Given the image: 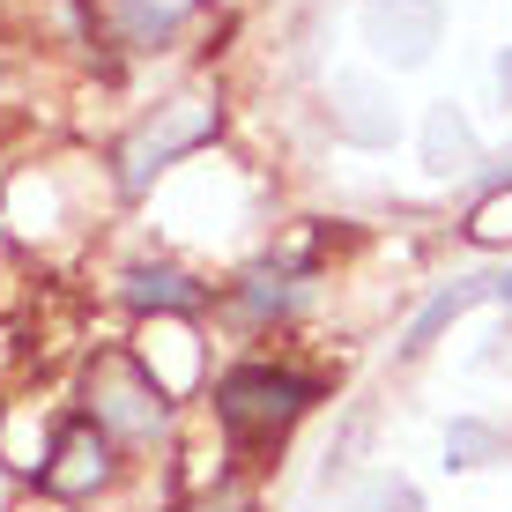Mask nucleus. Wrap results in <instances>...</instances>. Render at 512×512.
Returning <instances> with one entry per match:
<instances>
[{"instance_id":"nucleus-1","label":"nucleus","mask_w":512,"mask_h":512,"mask_svg":"<svg viewBox=\"0 0 512 512\" xmlns=\"http://www.w3.org/2000/svg\"><path fill=\"white\" fill-rule=\"evenodd\" d=\"M312 401H320V386L297 372H275V364H238L216 386V416L231 423V438H282Z\"/></svg>"},{"instance_id":"nucleus-2","label":"nucleus","mask_w":512,"mask_h":512,"mask_svg":"<svg viewBox=\"0 0 512 512\" xmlns=\"http://www.w3.org/2000/svg\"><path fill=\"white\" fill-rule=\"evenodd\" d=\"M438 30H446L438 0H364V45L394 67H423L438 52Z\"/></svg>"},{"instance_id":"nucleus-3","label":"nucleus","mask_w":512,"mask_h":512,"mask_svg":"<svg viewBox=\"0 0 512 512\" xmlns=\"http://www.w3.org/2000/svg\"><path fill=\"white\" fill-rule=\"evenodd\" d=\"M208 134H216V104H208V97L164 104V119L127 141V186H149V171H164L179 149H193V141H208Z\"/></svg>"},{"instance_id":"nucleus-4","label":"nucleus","mask_w":512,"mask_h":512,"mask_svg":"<svg viewBox=\"0 0 512 512\" xmlns=\"http://www.w3.org/2000/svg\"><path fill=\"white\" fill-rule=\"evenodd\" d=\"M90 401H97V416L112 423V431H127V438H149L156 423H164V386H156L149 372H134L127 357H104L97 364Z\"/></svg>"},{"instance_id":"nucleus-5","label":"nucleus","mask_w":512,"mask_h":512,"mask_svg":"<svg viewBox=\"0 0 512 512\" xmlns=\"http://www.w3.org/2000/svg\"><path fill=\"white\" fill-rule=\"evenodd\" d=\"M104 475H112V453H104L97 423H67L60 446H52V461H45V490H60V498H82V490H97Z\"/></svg>"},{"instance_id":"nucleus-6","label":"nucleus","mask_w":512,"mask_h":512,"mask_svg":"<svg viewBox=\"0 0 512 512\" xmlns=\"http://www.w3.org/2000/svg\"><path fill=\"white\" fill-rule=\"evenodd\" d=\"M483 290H498V282L468 275V282H453V290H438L431 305H423L416 320H409V342H401V349H409V357H423V349L438 342V327H453V320H461V312H468V305H475V297H483Z\"/></svg>"},{"instance_id":"nucleus-7","label":"nucleus","mask_w":512,"mask_h":512,"mask_svg":"<svg viewBox=\"0 0 512 512\" xmlns=\"http://www.w3.org/2000/svg\"><path fill=\"white\" fill-rule=\"evenodd\" d=\"M468 156H475V134H468V119L453 112V104H438L431 119H423V164L446 179V171H468Z\"/></svg>"},{"instance_id":"nucleus-8","label":"nucleus","mask_w":512,"mask_h":512,"mask_svg":"<svg viewBox=\"0 0 512 512\" xmlns=\"http://www.w3.org/2000/svg\"><path fill=\"white\" fill-rule=\"evenodd\" d=\"M127 297H134V305H164V312H193V305H201V290H193L179 268H134Z\"/></svg>"},{"instance_id":"nucleus-9","label":"nucleus","mask_w":512,"mask_h":512,"mask_svg":"<svg viewBox=\"0 0 512 512\" xmlns=\"http://www.w3.org/2000/svg\"><path fill=\"white\" fill-rule=\"evenodd\" d=\"M475 238H490V245L512 238V193H490V201L475 208Z\"/></svg>"},{"instance_id":"nucleus-10","label":"nucleus","mask_w":512,"mask_h":512,"mask_svg":"<svg viewBox=\"0 0 512 512\" xmlns=\"http://www.w3.org/2000/svg\"><path fill=\"white\" fill-rule=\"evenodd\" d=\"M498 90L512 97V52H505V60H498Z\"/></svg>"},{"instance_id":"nucleus-11","label":"nucleus","mask_w":512,"mask_h":512,"mask_svg":"<svg viewBox=\"0 0 512 512\" xmlns=\"http://www.w3.org/2000/svg\"><path fill=\"white\" fill-rule=\"evenodd\" d=\"M186 8V0H156V15H179Z\"/></svg>"},{"instance_id":"nucleus-12","label":"nucleus","mask_w":512,"mask_h":512,"mask_svg":"<svg viewBox=\"0 0 512 512\" xmlns=\"http://www.w3.org/2000/svg\"><path fill=\"white\" fill-rule=\"evenodd\" d=\"M498 297H505V305H512V275H498Z\"/></svg>"}]
</instances>
